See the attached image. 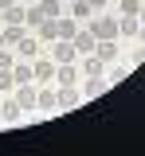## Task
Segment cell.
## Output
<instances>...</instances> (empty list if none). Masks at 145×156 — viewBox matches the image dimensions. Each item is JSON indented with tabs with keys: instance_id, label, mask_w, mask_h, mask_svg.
Returning a JSON list of instances; mask_svg holds the SVG:
<instances>
[{
	"instance_id": "1",
	"label": "cell",
	"mask_w": 145,
	"mask_h": 156,
	"mask_svg": "<svg viewBox=\"0 0 145 156\" xmlns=\"http://www.w3.org/2000/svg\"><path fill=\"white\" fill-rule=\"evenodd\" d=\"M90 31H94V39H114V35H118V20H110V16H90Z\"/></svg>"
},
{
	"instance_id": "2",
	"label": "cell",
	"mask_w": 145,
	"mask_h": 156,
	"mask_svg": "<svg viewBox=\"0 0 145 156\" xmlns=\"http://www.w3.org/2000/svg\"><path fill=\"white\" fill-rule=\"evenodd\" d=\"M51 62H55V66L75 62V43H71V39H55V43H51Z\"/></svg>"
},
{
	"instance_id": "3",
	"label": "cell",
	"mask_w": 145,
	"mask_h": 156,
	"mask_svg": "<svg viewBox=\"0 0 145 156\" xmlns=\"http://www.w3.org/2000/svg\"><path fill=\"white\" fill-rule=\"evenodd\" d=\"M20 101H16V98H4V101H0V121H4V125H12V121H20Z\"/></svg>"
},
{
	"instance_id": "4",
	"label": "cell",
	"mask_w": 145,
	"mask_h": 156,
	"mask_svg": "<svg viewBox=\"0 0 145 156\" xmlns=\"http://www.w3.org/2000/svg\"><path fill=\"white\" fill-rule=\"evenodd\" d=\"M55 94H59V109H75V105L83 101V94H79L75 86H59Z\"/></svg>"
},
{
	"instance_id": "5",
	"label": "cell",
	"mask_w": 145,
	"mask_h": 156,
	"mask_svg": "<svg viewBox=\"0 0 145 156\" xmlns=\"http://www.w3.org/2000/svg\"><path fill=\"white\" fill-rule=\"evenodd\" d=\"M35 31H39V35H35L39 43H55V39H59V20H43Z\"/></svg>"
},
{
	"instance_id": "6",
	"label": "cell",
	"mask_w": 145,
	"mask_h": 156,
	"mask_svg": "<svg viewBox=\"0 0 145 156\" xmlns=\"http://www.w3.org/2000/svg\"><path fill=\"white\" fill-rule=\"evenodd\" d=\"M55 82H59V86H75V82H79V66H71V62L55 66Z\"/></svg>"
},
{
	"instance_id": "7",
	"label": "cell",
	"mask_w": 145,
	"mask_h": 156,
	"mask_svg": "<svg viewBox=\"0 0 145 156\" xmlns=\"http://www.w3.org/2000/svg\"><path fill=\"white\" fill-rule=\"evenodd\" d=\"M71 43H75V51H86V55H94V47H98L94 31H79V35L71 39Z\"/></svg>"
},
{
	"instance_id": "8",
	"label": "cell",
	"mask_w": 145,
	"mask_h": 156,
	"mask_svg": "<svg viewBox=\"0 0 145 156\" xmlns=\"http://www.w3.org/2000/svg\"><path fill=\"white\" fill-rule=\"evenodd\" d=\"M24 16H28V4H12L0 12V23H24Z\"/></svg>"
},
{
	"instance_id": "9",
	"label": "cell",
	"mask_w": 145,
	"mask_h": 156,
	"mask_svg": "<svg viewBox=\"0 0 145 156\" xmlns=\"http://www.w3.org/2000/svg\"><path fill=\"white\" fill-rule=\"evenodd\" d=\"M35 109H59V94L55 90H35Z\"/></svg>"
},
{
	"instance_id": "10",
	"label": "cell",
	"mask_w": 145,
	"mask_h": 156,
	"mask_svg": "<svg viewBox=\"0 0 145 156\" xmlns=\"http://www.w3.org/2000/svg\"><path fill=\"white\" fill-rule=\"evenodd\" d=\"M16 47H20V55H24V58H32V62L39 58V39H35V35H24Z\"/></svg>"
},
{
	"instance_id": "11",
	"label": "cell",
	"mask_w": 145,
	"mask_h": 156,
	"mask_svg": "<svg viewBox=\"0 0 145 156\" xmlns=\"http://www.w3.org/2000/svg\"><path fill=\"white\" fill-rule=\"evenodd\" d=\"M28 35V27L24 23H4V47H12V43H20Z\"/></svg>"
},
{
	"instance_id": "12",
	"label": "cell",
	"mask_w": 145,
	"mask_h": 156,
	"mask_svg": "<svg viewBox=\"0 0 145 156\" xmlns=\"http://www.w3.org/2000/svg\"><path fill=\"white\" fill-rule=\"evenodd\" d=\"M137 31H141V20H137V16H122V20H118V35L129 39V35H137Z\"/></svg>"
},
{
	"instance_id": "13",
	"label": "cell",
	"mask_w": 145,
	"mask_h": 156,
	"mask_svg": "<svg viewBox=\"0 0 145 156\" xmlns=\"http://www.w3.org/2000/svg\"><path fill=\"white\" fill-rule=\"evenodd\" d=\"M94 55L102 58V62H114V58H118V43H114V39H98V51H94Z\"/></svg>"
},
{
	"instance_id": "14",
	"label": "cell",
	"mask_w": 145,
	"mask_h": 156,
	"mask_svg": "<svg viewBox=\"0 0 145 156\" xmlns=\"http://www.w3.org/2000/svg\"><path fill=\"white\" fill-rule=\"evenodd\" d=\"M32 78H55V62L51 58H35L32 62Z\"/></svg>"
},
{
	"instance_id": "15",
	"label": "cell",
	"mask_w": 145,
	"mask_h": 156,
	"mask_svg": "<svg viewBox=\"0 0 145 156\" xmlns=\"http://www.w3.org/2000/svg\"><path fill=\"white\" fill-rule=\"evenodd\" d=\"M83 74H86V78H102V74H106V62H102L98 55H90V58L83 62Z\"/></svg>"
},
{
	"instance_id": "16",
	"label": "cell",
	"mask_w": 145,
	"mask_h": 156,
	"mask_svg": "<svg viewBox=\"0 0 145 156\" xmlns=\"http://www.w3.org/2000/svg\"><path fill=\"white\" fill-rule=\"evenodd\" d=\"M39 8H43V16H47V20H59L63 12H67L63 0H39Z\"/></svg>"
},
{
	"instance_id": "17",
	"label": "cell",
	"mask_w": 145,
	"mask_h": 156,
	"mask_svg": "<svg viewBox=\"0 0 145 156\" xmlns=\"http://www.w3.org/2000/svg\"><path fill=\"white\" fill-rule=\"evenodd\" d=\"M43 20H47V16H43V8H39V4H28V16H24V27L32 31V27H39Z\"/></svg>"
},
{
	"instance_id": "18",
	"label": "cell",
	"mask_w": 145,
	"mask_h": 156,
	"mask_svg": "<svg viewBox=\"0 0 145 156\" xmlns=\"http://www.w3.org/2000/svg\"><path fill=\"white\" fill-rule=\"evenodd\" d=\"M16 101H20V109H35V90H32V82L16 90Z\"/></svg>"
},
{
	"instance_id": "19",
	"label": "cell",
	"mask_w": 145,
	"mask_h": 156,
	"mask_svg": "<svg viewBox=\"0 0 145 156\" xmlns=\"http://www.w3.org/2000/svg\"><path fill=\"white\" fill-rule=\"evenodd\" d=\"M67 12H71V16H79V20H90V16H94V8H90L86 0H71V4H67Z\"/></svg>"
},
{
	"instance_id": "20",
	"label": "cell",
	"mask_w": 145,
	"mask_h": 156,
	"mask_svg": "<svg viewBox=\"0 0 145 156\" xmlns=\"http://www.w3.org/2000/svg\"><path fill=\"white\" fill-rule=\"evenodd\" d=\"M12 78H16V86H28L32 82V62H16L12 66Z\"/></svg>"
},
{
	"instance_id": "21",
	"label": "cell",
	"mask_w": 145,
	"mask_h": 156,
	"mask_svg": "<svg viewBox=\"0 0 145 156\" xmlns=\"http://www.w3.org/2000/svg\"><path fill=\"white\" fill-rule=\"evenodd\" d=\"M75 35H79V27H75V20L59 16V39H75Z\"/></svg>"
},
{
	"instance_id": "22",
	"label": "cell",
	"mask_w": 145,
	"mask_h": 156,
	"mask_svg": "<svg viewBox=\"0 0 145 156\" xmlns=\"http://www.w3.org/2000/svg\"><path fill=\"white\" fill-rule=\"evenodd\" d=\"M102 90H106L102 78H90V82H86V90H83V98H94V94H102Z\"/></svg>"
},
{
	"instance_id": "23",
	"label": "cell",
	"mask_w": 145,
	"mask_h": 156,
	"mask_svg": "<svg viewBox=\"0 0 145 156\" xmlns=\"http://www.w3.org/2000/svg\"><path fill=\"white\" fill-rule=\"evenodd\" d=\"M16 86V78H12V70H0V94H8Z\"/></svg>"
},
{
	"instance_id": "24",
	"label": "cell",
	"mask_w": 145,
	"mask_h": 156,
	"mask_svg": "<svg viewBox=\"0 0 145 156\" xmlns=\"http://www.w3.org/2000/svg\"><path fill=\"white\" fill-rule=\"evenodd\" d=\"M118 4H122V16H137V8H141L137 0H118Z\"/></svg>"
},
{
	"instance_id": "25",
	"label": "cell",
	"mask_w": 145,
	"mask_h": 156,
	"mask_svg": "<svg viewBox=\"0 0 145 156\" xmlns=\"http://www.w3.org/2000/svg\"><path fill=\"white\" fill-rule=\"evenodd\" d=\"M12 66H16V58H12L4 47H0V70H12Z\"/></svg>"
},
{
	"instance_id": "26",
	"label": "cell",
	"mask_w": 145,
	"mask_h": 156,
	"mask_svg": "<svg viewBox=\"0 0 145 156\" xmlns=\"http://www.w3.org/2000/svg\"><path fill=\"white\" fill-rule=\"evenodd\" d=\"M86 4H90V8H94V12H98V8H102V4H106V0H86Z\"/></svg>"
},
{
	"instance_id": "27",
	"label": "cell",
	"mask_w": 145,
	"mask_h": 156,
	"mask_svg": "<svg viewBox=\"0 0 145 156\" xmlns=\"http://www.w3.org/2000/svg\"><path fill=\"white\" fill-rule=\"evenodd\" d=\"M12 4H16V0H0V12H4V8H12Z\"/></svg>"
},
{
	"instance_id": "28",
	"label": "cell",
	"mask_w": 145,
	"mask_h": 156,
	"mask_svg": "<svg viewBox=\"0 0 145 156\" xmlns=\"http://www.w3.org/2000/svg\"><path fill=\"white\" fill-rule=\"evenodd\" d=\"M137 16H141V23H145V4H141V8H137Z\"/></svg>"
},
{
	"instance_id": "29",
	"label": "cell",
	"mask_w": 145,
	"mask_h": 156,
	"mask_svg": "<svg viewBox=\"0 0 145 156\" xmlns=\"http://www.w3.org/2000/svg\"><path fill=\"white\" fill-rule=\"evenodd\" d=\"M137 39H141V43H145V23H141V31H137Z\"/></svg>"
},
{
	"instance_id": "30",
	"label": "cell",
	"mask_w": 145,
	"mask_h": 156,
	"mask_svg": "<svg viewBox=\"0 0 145 156\" xmlns=\"http://www.w3.org/2000/svg\"><path fill=\"white\" fill-rule=\"evenodd\" d=\"M16 4H32V0H16Z\"/></svg>"
},
{
	"instance_id": "31",
	"label": "cell",
	"mask_w": 145,
	"mask_h": 156,
	"mask_svg": "<svg viewBox=\"0 0 145 156\" xmlns=\"http://www.w3.org/2000/svg\"><path fill=\"white\" fill-rule=\"evenodd\" d=\"M0 47H4V31H0Z\"/></svg>"
},
{
	"instance_id": "32",
	"label": "cell",
	"mask_w": 145,
	"mask_h": 156,
	"mask_svg": "<svg viewBox=\"0 0 145 156\" xmlns=\"http://www.w3.org/2000/svg\"><path fill=\"white\" fill-rule=\"evenodd\" d=\"M63 4H71V0H63Z\"/></svg>"
}]
</instances>
